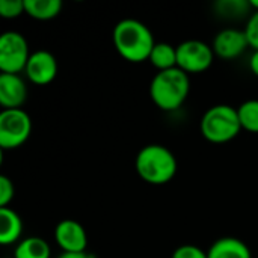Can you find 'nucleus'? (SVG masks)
<instances>
[{
    "label": "nucleus",
    "mask_w": 258,
    "mask_h": 258,
    "mask_svg": "<svg viewBox=\"0 0 258 258\" xmlns=\"http://www.w3.org/2000/svg\"><path fill=\"white\" fill-rule=\"evenodd\" d=\"M148 60L159 71L177 68V47H172L168 42H157Z\"/></svg>",
    "instance_id": "nucleus-15"
},
{
    "label": "nucleus",
    "mask_w": 258,
    "mask_h": 258,
    "mask_svg": "<svg viewBox=\"0 0 258 258\" xmlns=\"http://www.w3.org/2000/svg\"><path fill=\"white\" fill-rule=\"evenodd\" d=\"M201 135L213 144H225L233 141L242 130L237 109L228 104H216L210 107L200 122Z\"/></svg>",
    "instance_id": "nucleus-4"
},
{
    "label": "nucleus",
    "mask_w": 258,
    "mask_h": 258,
    "mask_svg": "<svg viewBox=\"0 0 258 258\" xmlns=\"http://www.w3.org/2000/svg\"><path fill=\"white\" fill-rule=\"evenodd\" d=\"M240 125L243 130L258 133V100H248L237 107Z\"/></svg>",
    "instance_id": "nucleus-17"
},
{
    "label": "nucleus",
    "mask_w": 258,
    "mask_h": 258,
    "mask_svg": "<svg viewBox=\"0 0 258 258\" xmlns=\"http://www.w3.org/2000/svg\"><path fill=\"white\" fill-rule=\"evenodd\" d=\"M27 98V86L18 74H0V104L5 109H20Z\"/></svg>",
    "instance_id": "nucleus-11"
},
{
    "label": "nucleus",
    "mask_w": 258,
    "mask_h": 258,
    "mask_svg": "<svg viewBox=\"0 0 258 258\" xmlns=\"http://www.w3.org/2000/svg\"><path fill=\"white\" fill-rule=\"evenodd\" d=\"M32 132L30 116L23 109H3L0 113V148L21 147Z\"/></svg>",
    "instance_id": "nucleus-5"
},
{
    "label": "nucleus",
    "mask_w": 258,
    "mask_h": 258,
    "mask_svg": "<svg viewBox=\"0 0 258 258\" xmlns=\"http://www.w3.org/2000/svg\"><path fill=\"white\" fill-rule=\"evenodd\" d=\"M249 68H251L252 74L258 77V50H254V53L249 59Z\"/></svg>",
    "instance_id": "nucleus-23"
},
{
    "label": "nucleus",
    "mask_w": 258,
    "mask_h": 258,
    "mask_svg": "<svg viewBox=\"0 0 258 258\" xmlns=\"http://www.w3.org/2000/svg\"><path fill=\"white\" fill-rule=\"evenodd\" d=\"M249 45L245 30L239 29H224L221 30L213 41V51L222 59H236L239 57Z\"/></svg>",
    "instance_id": "nucleus-10"
},
{
    "label": "nucleus",
    "mask_w": 258,
    "mask_h": 258,
    "mask_svg": "<svg viewBox=\"0 0 258 258\" xmlns=\"http://www.w3.org/2000/svg\"><path fill=\"white\" fill-rule=\"evenodd\" d=\"M113 44L116 51L128 62L139 63L150 59L156 45L151 30L142 21L125 18L113 29Z\"/></svg>",
    "instance_id": "nucleus-1"
},
{
    "label": "nucleus",
    "mask_w": 258,
    "mask_h": 258,
    "mask_svg": "<svg viewBox=\"0 0 258 258\" xmlns=\"http://www.w3.org/2000/svg\"><path fill=\"white\" fill-rule=\"evenodd\" d=\"M190 89L187 73L180 68L159 71L150 85V97L154 104L166 112L177 110L186 101Z\"/></svg>",
    "instance_id": "nucleus-2"
},
{
    "label": "nucleus",
    "mask_w": 258,
    "mask_h": 258,
    "mask_svg": "<svg viewBox=\"0 0 258 258\" xmlns=\"http://www.w3.org/2000/svg\"><path fill=\"white\" fill-rule=\"evenodd\" d=\"M23 231L21 218L9 207L0 209V243L3 246L15 243Z\"/></svg>",
    "instance_id": "nucleus-13"
},
{
    "label": "nucleus",
    "mask_w": 258,
    "mask_h": 258,
    "mask_svg": "<svg viewBox=\"0 0 258 258\" xmlns=\"http://www.w3.org/2000/svg\"><path fill=\"white\" fill-rule=\"evenodd\" d=\"M249 3H251V8H254V12L258 11V0H251Z\"/></svg>",
    "instance_id": "nucleus-25"
},
{
    "label": "nucleus",
    "mask_w": 258,
    "mask_h": 258,
    "mask_svg": "<svg viewBox=\"0 0 258 258\" xmlns=\"http://www.w3.org/2000/svg\"><path fill=\"white\" fill-rule=\"evenodd\" d=\"M14 194L15 189L11 178H8L6 175H0V209L8 207V204L14 198Z\"/></svg>",
    "instance_id": "nucleus-20"
},
{
    "label": "nucleus",
    "mask_w": 258,
    "mask_h": 258,
    "mask_svg": "<svg viewBox=\"0 0 258 258\" xmlns=\"http://www.w3.org/2000/svg\"><path fill=\"white\" fill-rule=\"evenodd\" d=\"M24 71L32 83L44 86L54 80L57 74V62L50 51L38 50L30 54Z\"/></svg>",
    "instance_id": "nucleus-9"
},
{
    "label": "nucleus",
    "mask_w": 258,
    "mask_h": 258,
    "mask_svg": "<svg viewBox=\"0 0 258 258\" xmlns=\"http://www.w3.org/2000/svg\"><path fill=\"white\" fill-rule=\"evenodd\" d=\"M207 258H252V255L243 240L236 237H222L210 246Z\"/></svg>",
    "instance_id": "nucleus-12"
},
{
    "label": "nucleus",
    "mask_w": 258,
    "mask_h": 258,
    "mask_svg": "<svg viewBox=\"0 0 258 258\" xmlns=\"http://www.w3.org/2000/svg\"><path fill=\"white\" fill-rule=\"evenodd\" d=\"M59 258H92L86 252H63Z\"/></svg>",
    "instance_id": "nucleus-24"
},
{
    "label": "nucleus",
    "mask_w": 258,
    "mask_h": 258,
    "mask_svg": "<svg viewBox=\"0 0 258 258\" xmlns=\"http://www.w3.org/2000/svg\"><path fill=\"white\" fill-rule=\"evenodd\" d=\"M54 240L63 252H86L88 236L83 225L77 221H60L54 228Z\"/></svg>",
    "instance_id": "nucleus-8"
},
{
    "label": "nucleus",
    "mask_w": 258,
    "mask_h": 258,
    "mask_svg": "<svg viewBox=\"0 0 258 258\" xmlns=\"http://www.w3.org/2000/svg\"><path fill=\"white\" fill-rule=\"evenodd\" d=\"M213 57V47L200 39H187L177 47V68L187 74H198L209 70Z\"/></svg>",
    "instance_id": "nucleus-7"
},
{
    "label": "nucleus",
    "mask_w": 258,
    "mask_h": 258,
    "mask_svg": "<svg viewBox=\"0 0 258 258\" xmlns=\"http://www.w3.org/2000/svg\"><path fill=\"white\" fill-rule=\"evenodd\" d=\"M24 11V0H0V15L3 18H15Z\"/></svg>",
    "instance_id": "nucleus-19"
},
{
    "label": "nucleus",
    "mask_w": 258,
    "mask_h": 258,
    "mask_svg": "<svg viewBox=\"0 0 258 258\" xmlns=\"http://www.w3.org/2000/svg\"><path fill=\"white\" fill-rule=\"evenodd\" d=\"M30 57L26 38L14 30L0 36V71L3 74H18L26 70Z\"/></svg>",
    "instance_id": "nucleus-6"
},
{
    "label": "nucleus",
    "mask_w": 258,
    "mask_h": 258,
    "mask_svg": "<svg viewBox=\"0 0 258 258\" xmlns=\"http://www.w3.org/2000/svg\"><path fill=\"white\" fill-rule=\"evenodd\" d=\"M245 33L248 36L249 45L252 48L258 50V11H255L251 15V18H249V21H248V24L245 27Z\"/></svg>",
    "instance_id": "nucleus-22"
},
{
    "label": "nucleus",
    "mask_w": 258,
    "mask_h": 258,
    "mask_svg": "<svg viewBox=\"0 0 258 258\" xmlns=\"http://www.w3.org/2000/svg\"><path fill=\"white\" fill-rule=\"evenodd\" d=\"M24 11L35 20H51L62 11L60 0H24Z\"/></svg>",
    "instance_id": "nucleus-14"
},
{
    "label": "nucleus",
    "mask_w": 258,
    "mask_h": 258,
    "mask_svg": "<svg viewBox=\"0 0 258 258\" xmlns=\"http://www.w3.org/2000/svg\"><path fill=\"white\" fill-rule=\"evenodd\" d=\"M135 165L139 177L145 183L154 186L169 183L177 172V160L174 154L159 144L144 147L138 153Z\"/></svg>",
    "instance_id": "nucleus-3"
},
{
    "label": "nucleus",
    "mask_w": 258,
    "mask_h": 258,
    "mask_svg": "<svg viewBox=\"0 0 258 258\" xmlns=\"http://www.w3.org/2000/svg\"><path fill=\"white\" fill-rule=\"evenodd\" d=\"M218 14L224 15L227 18H239L248 12L251 8L249 2H240V0H222L216 3Z\"/></svg>",
    "instance_id": "nucleus-18"
},
{
    "label": "nucleus",
    "mask_w": 258,
    "mask_h": 258,
    "mask_svg": "<svg viewBox=\"0 0 258 258\" xmlns=\"http://www.w3.org/2000/svg\"><path fill=\"white\" fill-rule=\"evenodd\" d=\"M172 258H207V252L194 245H183L174 251Z\"/></svg>",
    "instance_id": "nucleus-21"
},
{
    "label": "nucleus",
    "mask_w": 258,
    "mask_h": 258,
    "mask_svg": "<svg viewBox=\"0 0 258 258\" xmlns=\"http://www.w3.org/2000/svg\"><path fill=\"white\" fill-rule=\"evenodd\" d=\"M15 258H50V246L41 237H27L17 245Z\"/></svg>",
    "instance_id": "nucleus-16"
}]
</instances>
